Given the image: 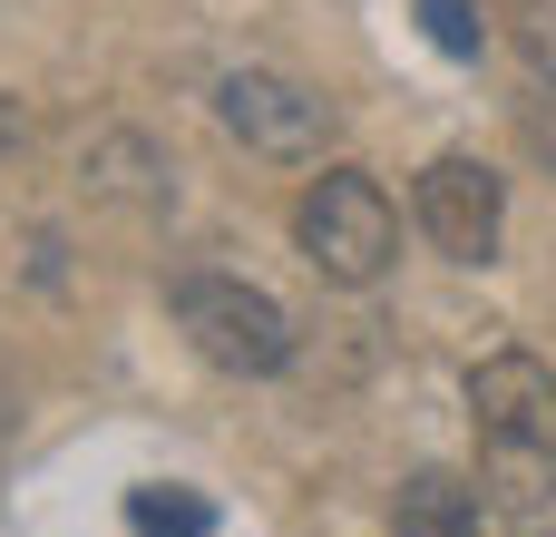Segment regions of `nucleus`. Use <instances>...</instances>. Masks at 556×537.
Listing matches in <instances>:
<instances>
[{"mask_svg": "<svg viewBox=\"0 0 556 537\" xmlns=\"http://www.w3.org/2000/svg\"><path fill=\"white\" fill-rule=\"evenodd\" d=\"M176 323H186V342H195L215 372L264 382V372L293 362V323H283V303H274L264 284H244V274H186V284H176Z\"/></svg>", "mask_w": 556, "mask_h": 537, "instance_id": "obj_3", "label": "nucleus"}, {"mask_svg": "<svg viewBox=\"0 0 556 537\" xmlns=\"http://www.w3.org/2000/svg\"><path fill=\"white\" fill-rule=\"evenodd\" d=\"M127 509H137V528H147V537H205V528H215L195 489H137Z\"/></svg>", "mask_w": 556, "mask_h": 537, "instance_id": "obj_7", "label": "nucleus"}, {"mask_svg": "<svg viewBox=\"0 0 556 537\" xmlns=\"http://www.w3.org/2000/svg\"><path fill=\"white\" fill-rule=\"evenodd\" d=\"M469 430H479V479L508 509L556 499V372L538 352H489L469 372Z\"/></svg>", "mask_w": 556, "mask_h": 537, "instance_id": "obj_1", "label": "nucleus"}, {"mask_svg": "<svg viewBox=\"0 0 556 537\" xmlns=\"http://www.w3.org/2000/svg\"><path fill=\"white\" fill-rule=\"evenodd\" d=\"M10 137H20V117H10V98H0V147H10Z\"/></svg>", "mask_w": 556, "mask_h": 537, "instance_id": "obj_9", "label": "nucleus"}, {"mask_svg": "<svg viewBox=\"0 0 556 537\" xmlns=\"http://www.w3.org/2000/svg\"><path fill=\"white\" fill-rule=\"evenodd\" d=\"M391 537H479V489L459 470H420L391 499Z\"/></svg>", "mask_w": 556, "mask_h": 537, "instance_id": "obj_6", "label": "nucleus"}, {"mask_svg": "<svg viewBox=\"0 0 556 537\" xmlns=\"http://www.w3.org/2000/svg\"><path fill=\"white\" fill-rule=\"evenodd\" d=\"M528 537H547V528H528Z\"/></svg>", "mask_w": 556, "mask_h": 537, "instance_id": "obj_10", "label": "nucleus"}, {"mask_svg": "<svg viewBox=\"0 0 556 537\" xmlns=\"http://www.w3.org/2000/svg\"><path fill=\"white\" fill-rule=\"evenodd\" d=\"M420 20H430V39H440L450 59H479V39H489L479 0H420Z\"/></svg>", "mask_w": 556, "mask_h": 537, "instance_id": "obj_8", "label": "nucleus"}, {"mask_svg": "<svg viewBox=\"0 0 556 537\" xmlns=\"http://www.w3.org/2000/svg\"><path fill=\"white\" fill-rule=\"evenodd\" d=\"M215 117H225V137H244L254 157H323V137H332V98H313V88L283 78V68H235V78L215 88Z\"/></svg>", "mask_w": 556, "mask_h": 537, "instance_id": "obj_4", "label": "nucleus"}, {"mask_svg": "<svg viewBox=\"0 0 556 537\" xmlns=\"http://www.w3.org/2000/svg\"><path fill=\"white\" fill-rule=\"evenodd\" d=\"M420 235H430L450 264H489L498 235H508V176L479 166V157H440V166H420Z\"/></svg>", "mask_w": 556, "mask_h": 537, "instance_id": "obj_5", "label": "nucleus"}, {"mask_svg": "<svg viewBox=\"0 0 556 537\" xmlns=\"http://www.w3.org/2000/svg\"><path fill=\"white\" fill-rule=\"evenodd\" d=\"M293 235H303V254H313L323 284H381L391 254H401V215H391L381 176H362V166L313 176L303 205H293Z\"/></svg>", "mask_w": 556, "mask_h": 537, "instance_id": "obj_2", "label": "nucleus"}]
</instances>
